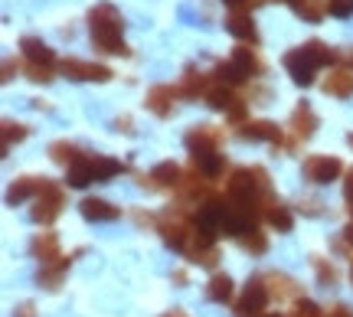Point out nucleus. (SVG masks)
I'll return each mask as SVG.
<instances>
[{"mask_svg": "<svg viewBox=\"0 0 353 317\" xmlns=\"http://www.w3.org/2000/svg\"><path fill=\"white\" fill-rule=\"evenodd\" d=\"M88 30H92V46L101 52H114V56H131V50L121 39V30H125V20L121 13L114 10L112 3H99L88 13Z\"/></svg>", "mask_w": 353, "mask_h": 317, "instance_id": "nucleus-1", "label": "nucleus"}, {"mask_svg": "<svg viewBox=\"0 0 353 317\" xmlns=\"http://www.w3.org/2000/svg\"><path fill=\"white\" fill-rule=\"evenodd\" d=\"M229 200H255L259 193H268V174L262 167H236L229 174Z\"/></svg>", "mask_w": 353, "mask_h": 317, "instance_id": "nucleus-2", "label": "nucleus"}, {"mask_svg": "<svg viewBox=\"0 0 353 317\" xmlns=\"http://www.w3.org/2000/svg\"><path fill=\"white\" fill-rule=\"evenodd\" d=\"M63 206H65V200H63V190L52 183V180H46L43 177V187H39V193H37V200H33V209H30V219L33 223H39V226H50L56 216L63 213Z\"/></svg>", "mask_w": 353, "mask_h": 317, "instance_id": "nucleus-3", "label": "nucleus"}, {"mask_svg": "<svg viewBox=\"0 0 353 317\" xmlns=\"http://www.w3.org/2000/svg\"><path fill=\"white\" fill-rule=\"evenodd\" d=\"M268 285H265V278H252L249 285H245V292H242V298L236 301V317H265V305H268Z\"/></svg>", "mask_w": 353, "mask_h": 317, "instance_id": "nucleus-4", "label": "nucleus"}, {"mask_svg": "<svg viewBox=\"0 0 353 317\" xmlns=\"http://www.w3.org/2000/svg\"><path fill=\"white\" fill-rule=\"evenodd\" d=\"M343 174V164L337 157H327V154H314V157H307L304 161V177L317 183V187H324L330 180H337Z\"/></svg>", "mask_w": 353, "mask_h": 317, "instance_id": "nucleus-5", "label": "nucleus"}, {"mask_svg": "<svg viewBox=\"0 0 353 317\" xmlns=\"http://www.w3.org/2000/svg\"><path fill=\"white\" fill-rule=\"evenodd\" d=\"M65 79H76V82H108L112 79V69L99 63H82V59H63L59 63Z\"/></svg>", "mask_w": 353, "mask_h": 317, "instance_id": "nucleus-6", "label": "nucleus"}, {"mask_svg": "<svg viewBox=\"0 0 353 317\" xmlns=\"http://www.w3.org/2000/svg\"><path fill=\"white\" fill-rule=\"evenodd\" d=\"M285 69H288V76L294 79V85H311V82H314V69H321V65L304 52V46H298V50H291L288 56H285Z\"/></svg>", "mask_w": 353, "mask_h": 317, "instance_id": "nucleus-7", "label": "nucleus"}, {"mask_svg": "<svg viewBox=\"0 0 353 317\" xmlns=\"http://www.w3.org/2000/svg\"><path fill=\"white\" fill-rule=\"evenodd\" d=\"M314 131H317V114L311 112V105L307 102H301L294 112H291V134H294V138H291L288 147H298V144L307 141Z\"/></svg>", "mask_w": 353, "mask_h": 317, "instance_id": "nucleus-8", "label": "nucleus"}, {"mask_svg": "<svg viewBox=\"0 0 353 317\" xmlns=\"http://www.w3.org/2000/svg\"><path fill=\"white\" fill-rule=\"evenodd\" d=\"M161 236H164V242L170 249L187 252L190 242H193V223H187V219H164L161 223Z\"/></svg>", "mask_w": 353, "mask_h": 317, "instance_id": "nucleus-9", "label": "nucleus"}, {"mask_svg": "<svg viewBox=\"0 0 353 317\" xmlns=\"http://www.w3.org/2000/svg\"><path fill=\"white\" fill-rule=\"evenodd\" d=\"M239 138L245 141H268V144H275V147H281V127L275 125V121H249V125L239 127Z\"/></svg>", "mask_w": 353, "mask_h": 317, "instance_id": "nucleus-10", "label": "nucleus"}, {"mask_svg": "<svg viewBox=\"0 0 353 317\" xmlns=\"http://www.w3.org/2000/svg\"><path fill=\"white\" fill-rule=\"evenodd\" d=\"M219 131H216L213 125H193L187 131V147H190V154H196V151H216V144H219Z\"/></svg>", "mask_w": 353, "mask_h": 317, "instance_id": "nucleus-11", "label": "nucleus"}, {"mask_svg": "<svg viewBox=\"0 0 353 317\" xmlns=\"http://www.w3.org/2000/svg\"><path fill=\"white\" fill-rule=\"evenodd\" d=\"M79 213L85 216L88 223H112V219H118V216H121V209H118V206H112L108 200H95V196H88V200H82V203H79Z\"/></svg>", "mask_w": 353, "mask_h": 317, "instance_id": "nucleus-12", "label": "nucleus"}, {"mask_svg": "<svg viewBox=\"0 0 353 317\" xmlns=\"http://www.w3.org/2000/svg\"><path fill=\"white\" fill-rule=\"evenodd\" d=\"M226 30L232 33L236 39H242V43H259V33H255V23L252 17H249V10H232L226 17Z\"/></svg>", "mask_w": 353, "mask_h": 317, "instance_id": "nucleus-13", "label": "nucleus"}, {"mask_svg": "<svg viewBox=\"0 0 353 317\" xmlns=\"http://www.w3.org/2000/svg\"><path fill=\"white\" fill-rule=\"evenodd\" d=\"M180 95L176 89H170V85H154L151 92H148V108H151L157 118H170V112H174V99Z\"/></svg>", "mask_w": 353, "mask_h": 317, "instance_id": "nucleus-14", "label": "nucleus"}, {"mask_svg": "<svg viewBox=\"0 0 353 317\" xmlns=\"http://www.w3.org/2000/svg\"><path fill=\"white\" fill-rule=\"evenodd\" d=\"M30 252L37 255L43 265H50V262H56V258H63V255H59V236H56V232H39L37 239L30 242Z\"/></svg>", "mask_w": 353, "mask_h": 317, "instance_id": "nucleus-15", "label": "nucleus"}, {"mask_svg": "<svg viewBox=\"0 0 353 317\" xmlns=\"http://www.w3.org/2000/svg\"><path fill=\"white\" fill-rule=\"evenodd\" d=\"M20 50H23L26 63H39V65H52V63H56V52H52L39 37H23V39H20Z\"/></svg>", "mask_w": 353, "mask_h": 317, "instance_id": "nucleus-16", "label": "nucleus"}, {"mask_svg": "<svg viewBox=\"0 0 353 317\" xmlns=\"http://www.w3.org/2000/svg\"><path fill=\"white\" fill-rule=\"evenodd\" d=\"M324 92L334 95V99H350L353 95V69L330 72V79H324Z\"/></svg>", "mask_w": 353, "mask_h": 317, "instance_id": "nucleus-17", "label": "nucleus"}, {"mask_svg": "<svg viewBox=\"0 0 353 317\" xmlns=\"http://www.w3.org/2000/svg\"><path fill=\"white\" fill-rule=\"evenodd\" d=\"M39 187H43V180H39V177H23V180H17L10 190H7V203H10V206L26 203L30 196H37V193H39Z\"/></svg>", "mask_w": 353, "mask_h": 317, "instance_id": "nucleus-18", "label": "nucleus"}, {"mask_svg": "<svg viewBox=\"0 0 353 317\" xmlns=\"http://www.w3.org/2000/svg\"><path fill=\"white\" fill-rule=\"evenodd\" d=\"M95 180V174H92V164H88V157H79L76 164L65 167V183L72 187V190H82V187H88Z\"/></svg>", "mask_w": 353, "mask_h": 317, "instance_id": "nucleus-19", "label": "nucleus"}, {"mask_svg": "<svg viewBox=\"0 0 353 317\" xmlns=\"http://www.w3.org/2000/svg\"><path fill=\"white\" fill-rule=\"evenodd\" d=\"M193 167L200 170L203 177H219V174L226 170V161L216 151H196L193 154Z\"/></svg>", "mask_w": 353, "mask_h": 317, "instance_id": "nucleus-20", "label": "nucleus"}, {"mask_svg": "<svg viewBox=\"0 0 353 317\" xmlns=\"http://www.w3.org/2000/svg\"><path fill=\"white\" fill-rule=\"evenodd\" d=\"M69 262H72V258H56V262H50V265H43V272H39V285H46L50 292H59Z\"/></svg>", "mask_w": 353, "mask_h": 317, "instance_id": "nucleus-21", "label": "nucleus"}, {"mask_svg": "<svg viewBox=\"0 0 353 317\" xmlns=\"http://www.w3.org/2000/svg\"><path fill=\"white\" fill-rule=\"evenodd\" d=\"M262 216H265V219H268V226H272V229H278V232H288V229H291V223H294V219H291V213H288V209H285V206H281V203H275V200H265V209H262Z\"/></svg>", "mask_w": 353, "mask_h": 317, "instance_id": "nucleus-22", "label": "nucleus"}, {"mask_svg": "<svg viewBox=\"0 0 353 317\" xmlns=\"http://www.w3.org/2000/svg\"><path fill=\"white\" fill-rule=\"evenodd\" d=\"M180 95L183 99H200V95H206L210 92V85H206V79H203V72H196V69H187L183 72V82H180Z\"/></svg>", "mask_w": 353, "mask_h": 317, "instance_id": "nucleus-23", "label": "nucleus"}, {"mask_svg": "<svg viewBox=\"0 0 353 317\" xmlns=\"http://www.w3.org/2000/svg\"><path fill=\"white\" fill-rule=\"evenodd\" d=\"M151 180H154V187H180L183 174H180V167L174 161H164V164H157L151 170Z\"/></svg>", "mask_w": 353, "mask_h": 317, "instance_id": "nucleus-24", "label": "nucleus"}, {"mask_svg": "<svg viewBox=\"0 0 353 317\" xmlns=\"http://www.w3.org/2000/svg\"><path fill=\"white\" fill-rule=\"evenodd\" d=\"M206 298H210V301H216V305H226V301H232V278H229V275H213V278H210V285H206Z\"/></svg>", "mask_w": 353, "mask_h": 317, "instance_id": "nucleus-25", "label": "nucleus"}, {"mask_svg": "<svg viewBox=\"0 0 353 317\" xmlns=\"http://www.w3.org/2000/svg\"><path fill=\"white\" fill-rule=\"evenodd\" d=\"M291 10L298 13V17H304L307 23H317L324 13H327V3L324 0H288Z\"/></svg>", "mask_w": 353, "mask_h": 317, "instance_id": "nucleus-26", "label": "nucleus"}, {"mask_svg": "<svg viewBox=\"0 0 353 317\" xmlns=\"http://www.w3.org/2000/svg\"><path fill=\"white\" fill-rule=\"evenodd\" d=\"M232 65H236L245 79H252V76H259V72H262V65H259V59H255V52L245 50V46H239V50L232 52Z\"/></svg>", "mask_w": 353, "mask_h": 317, "instance_id": "nucleus-27", "label": "nucleus"}, {"mask_svg": "<svg viewBox=\"0 0 353 317\" xmlns=\"http://www.w3.org/2000/svg\"><path fill=\"white\" fill-rule=\"evenodd\" d=\"M304 52L314 59L317 65H330V63H337V52L330 50L327 43H321V39H307L304 43Z\"/></svg>", "mask_w": 353, "mask_h": 317, "instance_id": "nucleus-28", "label": "nucleus"}, {"mask_svg": "<svg viewBox=\"0 0 353 317\" xmlns=\"http://www.w3.org/2000/svg\"><path fill=\"white\" fill-rule=\"evenodd\" d=\"M50 157L56 161V164H76L79 157H82V151H79L76 144H69V141H56V144H50Z\"/></svg>", "mask_w": 353, "mask_h": 317, "instance_id": "nucleus-29", "label": "nucleus"}, {"mask_svg": "<svg viewBox=\"0 0 353 317\" xmlns=\"http://www.w3.org/2000/svg\"><path fill=\"white\" fill-rule=\"evenodd\" d=\"M88 164H92V174H95V180H112L114 174H121V164L118 161H112V157H88Z\"/></svg>", "mask_w": 353, "mask_h": 317, "instance_id": "nucleus-30", "label": "nucleus"}, {"mask_svg": "<svg viewBox=\"0 0 353 317\" xmlns=\"http://www.w3.org/2000/svg\"><path fill=\"white\" fill-rule=\"evenodd\" d=\"M232 102H236V95H232L223 82L206 92V105H210V108H216V112H229V105H232Z\"/></svg>", "mask_w": 353, "mask_h": 317, "instance_id": "nucleus-31", "label": "nucleus"}, {"mask_svg": "<svg viewBox=\"0 0 353 317\" xmlns=\"http://www.w3.org/2000/svg\"><path fill=\"white\" fill-rule=\"evenodd\" d=\"M268 281H272L268 292L275 294V298L278 294H281V298H298V294H301V288H298L291 278H285V275H268Z\"/></svg>", "mask_w": 353, "mask_h": 317, "instance_id": "nucleus-32", "label": "nucleus"}, {"mask_svg": "<svg viewBox=\"0 0 353 317\" xmlns=\"http://www.w3.org/2000/svg\"><path fill=\"white\" fill-rule=\"evenodd\" d=\"M213 76L219 79L223 85H242V82H245V76H242L239 69L232 65V59H229V63H219V65H216V69H213Z\"/></svg>", "mask_w": 353, "mask_h": 317, "instance_id": "nucleus-33", "label": "nucleus"}, {"mask_svg": "<svg viewBox=\"0 0 353 317\" xmlns=\"http://www.w3.org/2000/svg\"><path fill=\"white\" fill-rule=\"evenodd\" d=\"M239 242H242V249H245V252H252V255H262L265 249H268V239L259 232V226L249 229L245 236H239Z\"/></svg>", "mask_w": 353, "mask_h": 317, "instance_id": "nucleus-34", "label": "nucleus"}, {"mask_svg": "<svg viewBox=\"0 0 353 317\" xmlns=\"http://www.w3.org/2000/svg\"><path fill=\"white\" fill-rule=\"evenodd\" d=\"M30 134V127L26 125H17V121H3V154L10 151L13 141H23Z\"/></svg>", "mask_w": 353, "mask_h": 317, "instance_id": "nucleus-35", "label": "nucleus"}, {"mask_svg": "<svg viewBox=\"0 0 353 317\" xmlns=\"http://www.w3.org/2000/svg\"><path fill=\"white\" fill-rule=\"evenodd\" d=\"M190 262H193V265H203V268H216V262H219V252H216V245H206V249L190 252Z\"/></svg>", "mask_w": 353, "mask_h": 317, "instance_id": "nucleus-36", "label": "nucleus"}, {"mask_svg": "<svg viewBox=\"0 0 353 317\" xmlns=\"http://www.w3.org/2000/svg\"><path fill=\"white\" fill-rule=\"evenodd\" d=\"M311 262H314V268H317V278H321V285H327V288H334V285H337V268L327 265V262H324L321 255H314Z\"/></svg>", "mask_w": 353, "mask_h": 317, "instance_id": "nucleus-37", "label": "nucleus"}, {"mask_svg": "<svg viewBox=\"0 0 353 317\" xmlns=\"http://www.w3.org/2000/svg\"><path fill=\"white\" fill-rule=\"evenodd\" d=\"M327 13L347 20V17H353V0H327Z\"/></svg>", "mask_w": 353, "mask_h": 317, "instance_id": "nucleus-38", "label": "nucleus"}, {"mask_svg": "<svg viewBox=\"0 0 353 317\" xmlns=\"http://www.w3.org/2000/svg\"><path fill=\"white\" fill-rule=\"evenodd\" d=\"M26 72H30V79H33V82H52V72H50V65L26 63Z\"/></svg>", "mask_w": 353, "mask_h": 317, "instance_id": "nucleus-39", "label": "nucleus"}, {"mask_svg": "<svg viewBox=\"0 0 353 317\" xmlns=\"http://www.w3.org/2000/svg\"><path fill=\"white\" fill-rule=\"evenodd\" d=\"M294 317H324V314H321V307L311 305V301H298V307H294Z\"/></svg>", "mask_w": 353, "mask_h": 317, "instance_id": "nucleus-40", "label": "nucleus"}, {"mask_svg": "<svg viewBox=\"0 0 353 317\" xmlns=\"http://www.w3.org/2000/svg\"><path fill=\"white\" fill-rule=\"evenodd\" d=\"M226 118H229V121H232V125H239L242 118H245V102H242V99H236V102L229 105V112H226Z\"/></svg>", "mask_w": 353, "mask_h": 317, "instance_id": "nucleus-41", "label": "nucleus"}, {"mask_svg": "<svg viewBox=\"0 0 353 317\" xmlns=\"http://www.w3.org/2000/svg\"><path fill=\"white\" fill-rule=\"evenodd\" d=\"M13 317H37V305H33V301L17 305V307H13Z\"/></svg>", "mask_w": 353, "mask_h": 317, "instance_id": "nucleus-42", "label": "nucleus"}, {"mask_svg": "<svg viewBox=\"0 0 353 317\" xmlns=\"http://www.w3.org/2000/svg\"><path fill=\"white\" fill-rule=\"evenodd\" d=\"M337 63H341L343 69H353V46H343V50L337 52Z\"/></svg>", "mask_w": 353, "mask_h": 317, "instance_id": "nucleus-43", "label": "nucleus"}, {"mask_svg": "<svg viewBox=\"0 0 353 317\" xmlns=\"http://www.w3.org/2000/svg\"><path fill=\"white\" fill-rule=\"evenodd\" d=\"M223 3H229L232 10H249V7H255V3H262V0H223Z\"/></svg>", "mask_w": 353, "mask_h": 317, "instance_id": "nucleus-44", "label": "nucleus"}, {"mask_svg": "<svg viewBox=\"0 0 353 317\" xmlns=\"http://www.w3.org/2000/svg\"><path fill=\"white\" fill-rule=\"evenodd\" d=\"M343 196H347V203L353 206V167L347 170V180H343Z\"/></svg>", "mask_w": 353, "mask_h": 317, "instance_id": "nucleus-45", "label": "nucleus"}, {"mask_svg": "<svg viewBox=\"0 0 353 317\" xmlns=\"http://www.w3.org/2000/svg\"><path fill=\"white\" fill-rule=\"evenodd\" d=\"M324 317H353V314H350V307L347 305H337V307H330Z\"/></svg>", "mask_w": 353, "mask_h": 317, "instance_id": "nucleus-46", "label": "nucleus"}, {"mask_svg": "<svg viewBox=\"0 0 353 317\" xmlns=\"http://www.w3.org/2000/svg\"><path fill=\"white\" fill-rule=\"evenodd\" d=\"M114 127H118V131H125V134H134V127H131V118H118V121H114Z\"/></svg>", "mask_w": 353, "mask_h": 317, "instance_id": "nucleus-47", "label": "nucleus"}, {"mask_svg": "<svg viewBox=\"0 0 353 317\" xmlns=\"http://www.w3.org/2000/svg\"><path fill=\"white\" fill-rule=\"evenodd\" d=\"M343 242H347V245H350V249H353V223H350V226H347V229H343Z\"/></svg>", "mask_w": 353, "mask_h": 317, "instance_id": "nucleus-48", "label": "nucleus"}, {"mask_svg": "<svg viewBox=\"0 0 353 317\" xmlns=\"http://www.w3.org/2000/svg\"><path fill=\"white\" fill-rule=\"evenodd\" d=\"M164 317H190V314H187V311H183V307H174V311H167Z\"/></svg>", "mask_w": 353, "mask_h": 317, "instance_id": "nucleus-49", "label": "nucleus"}, {"mask_svg": "<svg viewBox=\"0 0 353 317\" xmlns=\"http://www.w3.org/2000/svg\"><path fill=\"white\" fill-rule=\"evenodd\" d=\"M347 144H350V147H353V131H350V134H347Z\"/></svg>", "mask_w": 353, "mask_h": 317, "instance_id": "nucleus-50", "label": "nucleus"}, {"mask_svg": "<svg viewBox=\"0 0 353 317\" xmlns=\"http://www.w3.org/2000/svg\"><path fill=\"white\" fill-rule=\"evenodd\" d=\"M265 317H281V314H265Z\"/></svg>", "mask_w": 353, "mask_h": 317, "instance_id": "nucleus-51", "label": "nucleus"}, {"mask_svg": "<svg viewBox=\"0 0 353 317\" xmlns=\"http://www.w3.org/2000/svg\"><path fill=\"white\" fill-rule=\"evenodd\" d=\"M350 281H353V272H350Z\"/></svg>", "mask_w": 353, "mask_h": 317, "instance_id": "nucleus-52", "label": "nucleus"}, {"mask_svg": "<svg viewBox=\"0 0 353 317\" xmlns=\"http://www.w3.org/2000/svg\"><path fill=\"white\" fill-rule=\"evenodd\" d=\"M350 209H353V206H350Z\"/></svg>", "mask_w": 353, "mask_h": 317, "instance_id": "nucleus-53", "label": "nucleus"}]
</instances>
